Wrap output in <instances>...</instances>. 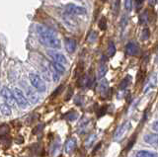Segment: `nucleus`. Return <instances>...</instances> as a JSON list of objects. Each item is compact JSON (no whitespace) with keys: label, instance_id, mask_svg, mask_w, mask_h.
I'll return each instance as SVG.
<instances>
[{"label":"nucleus","instance_id":"nucleus-12","mask_svg":"<svg viewBox=\"0 0 158 157\" xmlns=\"http://www.w3.org/2000/svg\"><path fill=\"white\" fill-rule=\"evenodd\" d=\"M64 43H65L66 51L69 53H72V52H75V50H76V42H75V40H73V39H70V38H66L65 40H64Z\"/></svg>","mask_w":158,"mask_h":157},{"label":"nucleus","instance_id":"nucleus-5","mask_svg":"<svg viewBox=\"0 0 158 157\" xmlns=\"http://www.w3.org/2000/svg\"><path fill=\"white\" fill-rule=\"evenodd\" d=\"M65 11L71 15H85L87 12L84 7L75 5V4H67L65 6Z\"/></svg>","mask_w":158,"mask_h":157},{"label":"nucleus","instance_id":"nucleus-6","mask_svg":"<svg viewBox=\"0 0 158 157\" xmlns=\"http://www.w3.org/2000/svg\"><path fill=\"white\" fill-rule=\"evenodd\" d=\"M1 95L3 99L5 100V103H7L9 106H14L15 104V98L13 95V92L9 89L8 87H3L1 89Z\"/></svg>","mask_w":158,"mask_h":157},{"label":"nucleus","instance_id":"nucleus-23","mask_svg":"<svg viewBox=\"0 0 158 157\" xmlns=\"http://www.w3.org/2000/svg\"><path fill=\"white\" fill-rule=\"evenodd\" d=\"M115 53H116V47L114 45L113 42H110V43H109V46H108V48H107V56L112 57Z\"/></svg>","mask_w":158,"mask_h":157},{"label":"nucleus","instance_id":"nucleus-9","mask_svg":"<svg viewBox=\"0 0 158 157\" xmlns=\"http://www.w3.org/2000/svg\"><path fill=\"white\" fill-rule=\"evenodd\" d=\"M138 51H139V48H138V45L135 42L127 43V45L126 47V52L127 56H135L138 53Z\"/></svg>","mask_w":158,"mask_h":157},{"label":"nucleus","instance_id":"nucleus-20","mask_svg":"<svg viewBox=\"0 0 158 157\" xmlns=\"http://www.w3.org/2000/svg\"><path fill=\"white\" fill-rule=\"evenodd\" d=\"M107 71H108V65L106 64V63H102V64L98 68V77L99 78L104 77L106 75Z\"/></svg>","mask_w":158,"mask_h":157},{"label":"nucleus","instance_id":"nucleus-24","mask_svg":"<svg viewBox=\"0 0 158 157\" xmlns=\"http://www.w3.org/2000/svg\"><path fill=\"white\" fill-rule=\"evenodd\" d=\"M98 27L100 30L102 31H105L107 29V19L105 17H102L100 20H99V23H98Z\"/></svg>","mask_w":158,"mask_h":157},{"label":"nucleus","instance_id":"nucleus-17","mask_svg":"<svg viewBox=\"0 0 158 157\" xmlns=\"http://www.w3.org/2000/svg\"><path fill=\"white\" fill-rule=\"evenodd\" d=\"M156 85V76L155 75H152L150 78H149V80H148L147 82V84L144 88V92L146 93L147 91H149L150 89H152L153 87H155Z\"/></svg>","mask_w":158,"mask_h":157},{"label":"nucleus","instance_id":"nucleus-11","mask_svg":"<svg viewBox=\"0 0 158 157\" xmlns=\"http://www.w3.org/2000/svg\"><path fill=\"white\" fill-rule=\"evenodd\" d=\"M143 139L146 142L147 144H149L151 146L158 147V134H146L143 137Z\"/></svg>","mask_w":158,"mask_h":157},{"label":"nucleus","instance_id":"nucleus-16","mask_svg":"<svg viewBox=\"0 0 158 157\" xmlns=\"http://www.w3.org/2000/svg\"><path fill=\"white\" fill-rule=\"evenodd\" d=\"M52 65L53 67V70H56V72H58L59 74H63L64 72H65V67L63 66V64L59 62H56V61H52Z\"/></svg>","mask_w":158,"mask_h":157},{"label":"nucleus","instance_id":"nucleus-3","mask_svg":"<svg viewBox=\"0 0 158 157\" xmlns=\"http://www.w3.org/2000/svg\"><path fill=\"white\" fill-rule=\"evenodd\" d=\"M13 95L15 98V102L17 103L19 107H21L22 109H26L29 105V102L27 97L25 96L24 92L22 90L18 89V88H15L13 90Z\"/></svg>","mask_w":158,"mask_h":157},{"label":"nucleus","instance_id":"nucleus-38","mask_svg":"<svg viewBox=\"0 0 158 157\" xmlns=\"http://www.w3.org/2000/svg\"><path fill=\"white\" fill-rule=\"evenodd\" d=\"M102 1H103V2H105V1H106V0H102Z\"/></svg>","mask_w":158,"mask_h":157},{"label":"nucleus","instance_id":"nucleus-28","mask_svg":"<svg viewBox=\"0 0 158 157\" xmlns=\"http://www.w3.org/2000/svg\"><path fill=\"white\" fill-rule=\"evenodd\" d=\"M63 90V85H60V86H58L56 90L53 91V93L52 94V98H56V96H58L59 94L61 93V91Z\"/></svg>","mask_w":158,"mask_h":157},{"label":"nucleus","instance_id":"nucleus-14","mask_svg":"<svg viewBox=\"0 0 158 157\" xmlns=\"http://www.w3.org/2000/svg\"><path fill=\"white\" fill-rule=\"evenodd\" d=\"M135 157H158V154L147 150H139L136 152Z\"/></svg>","mask_w":158,"mask_h":157},{"label":"nucleus","instance_id":"nucleus-32","mask_svg":"<svg viewBox=\"0 0 158 157\" xmlns=\"http://www.w3.org/2000/svg\"><path fill=\"white\" fill-rule=\"evenodd\" d=\"M97 39V33L96 32H92L90 35H89V39L88 40L90 42H94Z\"/></svg>","mask_w":158,"mask_h":157},{"label":"nucleus","instance_id":"nucleus-18","mask_svg":"<svg viewBox=\"0 0 158 157\" xmlns=\"http://www.w3.org/2000/svg\"><path fill=\"white\" fill-rule=\"evenodd\" d=\"M120 8H121V0H113L112 10H113V14L115 16H117L118 12H120Z\"/></svg>","mask_w":158,"mask_h":157},{"label":"nucleus","instance_id":"nucleus-4","mask_svg":"<svg viewBox=\"0 0 158 157\" xmlns=\"http://www.w3.org/2000/svg\"><path fill=\"white\" fill-rule=\"evenodd\" d=\"M131 126V122H126L123 124L118 127V130L115 131V134H114V140L115 141H120L123 136L127 134V132L130 130Z\"/></svg>","mask_w":158,"mask_h":157},{"label":"nucleus","instance_id":"nucleus-15","mask_svg":"<svg viewBox=\"0 0 158 157\" xmlns=\"http://www.w3.org/2000/svg\"><path fill=\"white\" fill-rule=\"evenodd\" d=\"M148 19H149V13H148L147 9H145L139 15V24L140 25H146L148 23Z\"/></svg>","mask_w":158,"mask_h":157},{"label":"nucleus","instance_id":"nucleus-8","mask_svg":"<svg viewBox=\"0 0 158 157\" xmlns=\"http://www.w3.org/2000/svg\"><path fill=\"white\" fill-rule=\"evenodd\" d=\"M26 95H27V99L30 101L32 104H36L39 101V95L36 92V89L34 87H27L26 89Z\"/></svg>","mask_w":158,"mask_h":157},{"label":"nucleus","instance_id":"nucleus-1","mask_svg":"<svg viewBox=\"0 0 158 157\" xmlns=\"http://www.w3.org/2000/svg\"><path fill=\"white\" fill-rule=\"evenodd\" d=\"M36 30L39 41L42 45L53 48V50H58V48H61L60 40L56 36V34L53 33L51 29L47 28L44 25H37Z\"/></svg>","mask_w":158,"mask_h":157},{"label":"nucleus","instance_id":"nucleus-27","mask_svg":"<svg viewBox=\"0 0 158 157\" xmlns=\"http://www.w3.org/2000/svg\"><path fill=\"white\" fill-rule=\"evenodd\" d=\"M123 5H125V8H126L127 11H131V9H132V0H125Z\"/></svg>","mask_w":158,"mask_h":157},{"label":"nucleus","instance_id":"nucleus-35","mask_svg":"<svg viewBox=\"0 0 158 157\" xmlns=\"http://www.w3.org/2000/svg\"><path fill=\"white\" fill-rule=\"evenodd\" d=\"M15 142H16L17 144H22L23 142H24V138H23L22 136H19L18 138H16V139H15Z\"/></svg>","mask_w":158,"mask_h":157},{"label":"nucleus","instance_id":"nucleus-40","mask_svg":"<svg viewBox=\"0 0 158 157\" xmlns=\"http://www.w3.org/2000/svg\"><path fill=\"white\" fill-rule=\"evenodd\" d=\"M79 1H80V0H79Z\"/></svg>","mask_w":158,"mask_h":157},{"label":"nucleus","instance_id":"nucleus-34","mask_svg":"<svg viewBox=\"0 0 158 157\" xmlns=\"http://www.w3.org/2000/svg\"><path fill=\"white\" fill-rule=\"evenodd\" d=\"M71 96H72V89H71V88H69L68 93H67V95H66V97H65V101H68V100L71 98Z\"/></svg>","mask_w":158,"mask_h":157},{"label":"nucleus","instance_id":"nucleus-29","mask_svg":"<svg viewBox=\"0 0 158 157\" xmlns=\"http://www.w3.org/2000/svg\"><path fill=\"white\" fill-rule=\"evenodd\" d=\"M58 151H59V141L56 142V143L53 144L52 148V154L54 156V155H56V154L57 153Z\"/></svg>","mask_w":158,"mask_h":157},{"label":"nucleus","instance_id":"nucleus-22","mask_svg":"<svg viewBox=\"0 0 158 157\" xmlns=\"http://www.w3.org/2000/svg\"><path fill=\"white\" fill-rule=\"evenodd\" d=\"M109 83L107 80H103L101 83H100V87H99V90H100V93L102 95H105L106 93L108 92V89H109Z\"/></svg>","mask_w":158,"mask_h":157},{"label":"nucleus","instance_id":"nucleus-37","mask_svg":"<svg viewBox=\"0 0 158 157\" xmlns=\"http://www.w3.org/2000/svg\"><path fill=\"white\" fill-rule=\"evenodd\" d=\"M135 2H136V4H138V5H140V4L144 2V0H135Z\"/></svg>","mask_w":158,"mask_h":157},{"label":"nucleus","instance_id":"nucleus-13","mask_svg":"<svg viewBox=\"0 0 158 157\" xmlns=\"http://www.w3.org/2000/svg\"><path fill=\"white\" fill-rule=\"evenodd\" d=\"M0 112L2 113V115L4 116H11L12 114V111H11V106H9L7 103H2L1 105H0Z\"/></svg>","mask_w":158,"mask_h":157},{"label":"nucleus","instance_id":"nucleus-30","mask_svg":"<svg viewBox=\"0 0 158 157\" xmlns=\"http://www.w3.org/2000/svg\"><path fill=\"white\" fill-rule=\"evenodd\" d=\"M95 139H96V135H95V134H92V135L89 136V138L86 140V146H87V147H90Z\"/></svg>","mask_w":158,"mask_h":157},{"label":"nucleus","instance_id":"nucleus-36","mask_svg":"<svg viewBox=\"0 0 158 157\" xmlns=\"http://www.w3.org/2000/svg\"><path fill=\"white\" fill-rule=\"evenodd\" d=\"M152 130L158 132V122H153V125H152Z\"/></svg>","mask_w":158,"mask_h":157},{"label":"nucleus","instance_id":"nucleus-21","mask_svg":"<svg viewBox=\"0 0 158 157\" xmlns=\"http://www.w3.org/2000/svg\"><path fill=\"white\" fill-rule=\"evenodd\" d=\"M10 132V126L6 124L0 125V137H5Z\"/></svg>","mask_w":158,"mask_h":157},{"label":"nucleus","instance_id":"nucleus-39","mask_svg":"<svg viewBox=\"0 0 158 157\" xmlns=\"http://www.w3.org/2000/svg\"><path fill=\"white\" fill-rule=\"evenodd\" d=\"M157 61H158V55H157Z\"/></svg>","mask_w":158,"mask_h":157},{"label":"nucleus","instance_id":"nucleus-33","mask_svg":"<svg viewBox=\"0 0 158 157\" xmlns=\"http://www.w3.org/2000/svg\"><path fill=\"white\" fill-rule=\"evenodd\" d=\"M44 129V125H39V126H37L36 127H35V130H33V134H37L38 132L41 130H43Z\"/></svg>","mask_w":158,"mask_h":157},{"label":"nucleus","instance_id":"nucleus-10","mask_svg":"<svg viewBox=\"0 0 158 157\" xmlns=\"http://www.w3.org/2000/svg\"><path fill=\"white\" fill-rule=\"evenodd\" d=\"M75 147H76V138L69 137L65 141V144H64V151H65L67 154H70L74 151Z\"/></svg>","mask_w":158,"mask_h":157},{"label":"nucleus","instance_id":"nucleus-19","mask_svg":"<svg viewBox=\"0 0 158 157\" xmlns=\"http://www.w3.org/2000/svg\"><path fill=\"white\" fill-rule=\"evenodd\" d=\"M131 75H127V76L122 80V82H121V84H120V89H121V90L126 89V88L131 84Z\"/></svg>","mask_w":158,"mask_h":157},{"label":"nucleus","instance_id":"nucleus-25","mask_svg":"<svg viewBox=\"0 0 158 157\" xmlns=\"http://www.w3.org/2000/svg\"><path fill=\"white\" fill-rule=\"evenodd\" d=\"M77 118H78V114L76 112H74V111L69 112L65 115V119L68 120V121H75Z\"/></svg>","mask_w":158,"mask_h":157},{"label":"nucleus","instance_id":"nucleus-26","mask_svg":"<svg viewBox=\"0 0 158 157\" xmlns=\"http://www.w3.org/2000/svg\"><path fill=\"white\" fill-rule=\"evenodd\" d=\"M149 36H150V32H149V30H148V28H144L142 30V33H141V40L146 41L149 39Z\"/></svg>","mask_w":158,"mask_h":157},{"label":"nucleus","instance_id":"nucleus-7","mask_svg":"<svg viewBox=\"0 0 158 157\" xmlns=\"http://www.w3.org/2000/svg\"><path fill=\"white\" fill-rule=\"evenodd\" d=\"M48 55L51 56V58L53 60V61H56V62H59L61 63V64H66L67 63V60L66 57L64 56L62 53L60 52H52V51H49L48 52Z\"/></svg>","mask_w":158,"mask_h":157},{"label":"nucleus","instance_id":"nucleus-2","mask_svg":"<svg viewBox=\"0 0 158 157\" xmlns=\"http://www.w3.org/2000/svg\"><path fill=\"white\" fill-rule=\"evenodd\" d=\"M29 79H30V83H31L32 87H34L38 92H44L47 89L46 84H44V79L39 76L38 74H35V73H31L29 75Z\"/></svg>","mask_w":158,"mask_h":157},{"label":"nucleus","instance_id":"nucleus-31","mask_svg":"<svg viewBox=\"0 0 158 157\" xmlns=\"http://www.w3.org/2000/svg\"><path fill=\"white\" fill-rule=\"evenodd\" d=\"M127 15H123L122 20H121V28L122 29L125 28L126 25H127Z\"/></svg>","mask_w":158,"mask_h":157}]
</instances>
